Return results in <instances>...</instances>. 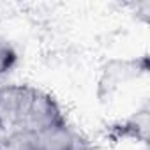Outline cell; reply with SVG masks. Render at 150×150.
Listing matches in <instances>:
<instances>
[{"instance_id": "52a82bcc", "label": "cell", "mask_w": 150, "mask_h": 150, "mask_svg": "<svg viewBox=\"0 0 150 150\" xmlns=\"http://www.w3.org/2000/svg\"><path fill=\"white\" fill-rule=\"evenodd\" d=\"M0 150H2V148H0Z\"/></svg>"}, {"instance_id": "5b68a950", "label": "cell", "mask_w": 150, "mask_h": 150, "mask_svg": "<svg viewBox=\"0 0 150 150\" xmlns=\"http://www.w3.org/2000/svg\"><path fill=\"white\" fill-rule=\"evenodd\" d=\"M113 134H115V138H136V139L146 141V134H148V113L146 111H139L134 117L127 118L125 122L115 125L113 127Z\"/></svg>"}, {"instance_id": "6da1fadb", "label": "cell", "mask_w": 150, "mask_h": 150, "mask_svg": "<svg viewBox=\"0 0 150 150\" xmlns=\"http://www.w3.org/2000/svg\"><path fill=\"white\" fill-rule=\"evenodd\" d=\"M37 88L28 85L0 87V131L7 134L23 131Z\"/></svg>"}, {"instance_id": "7a4b0ae2", "label": "cell", "mask_w": 150, "mask_h": 150, "mask_svg": "<svg viewBox=\"0 0 150 150\" xmlns=\"http://www.w3.org/2000/svg\"><path fill=\"white\" fill-rule=\"evenodd\" d=\"M87 141L67 125H53L37 132H28V150H87Z\"/></svg>"}, {"instance_id": "277c9868", "label": "cell", "mask_w": 150, "mask_h": 150, "mask_svg": "<svg viewBox=\"0 0 150 150\" xmlns=\"http://www.w3.org/2000/svg\"><path fill=\"white\" fill-rule=\"evenodd\" d=\"M146 71V58L143 60H111L106 64L99 81V97H110L122 83L138 78Z\"/></svg>"}, {"instance_id": "8992f818", "label": "cell", "mask_w": 150, "mask_h": 150, "mask_svg": "<svg viewBox=\"0 0 150 150\" xmlns=\"http://www.w3.org/2000/svg\"><path fill=\"white\" fill-rule=\"evenodd\" d=\"M16 60H18V55H16L13 44L7 42L6 39H0V76L4 72L11 71L14 67Z\"/></svg>"}, {"instance_id": "3957f363", "label": "cell", "mask_w": 150, "mask_h": 150, "mask_svg": "<svg viewBox=\"0 0 150 150\" xmlns=\"http://www.w3.org/2000/svg\"><path fill=\"white\" fill-rule=\"evenodd\" d=\"M65 122V117L58 106V103L46 92L37 90L30 106V111L27 115L23 131L20 132H37L53 125H60Z\"/></svg>"}]
</instances>
